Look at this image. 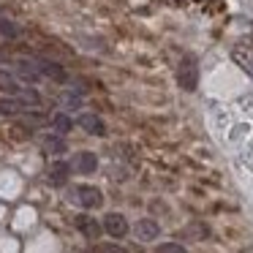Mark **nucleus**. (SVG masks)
<instances>
[{
	"instance_id": "nucleus-1",
	"label": "nucleus",
	"mask_w": 253,
	"mask_h": 253,
	"mask_svg": "<svg viewBox=\"0 0 253 253\" xmlns=\"http://www.w3.org/2000/svg\"><path fill=\"white\" fill-rule=\"evenodd\" d=\"M177 82L182 90H196L199 87V68L193 57H182L180 66H177Z\"/></svg>"
},
{
	"instance_id": "nucleus-2",
	"label": "nucleus",
	"mask_w": 253,
	"mask_h": 253,
	"mask_svg": "<svg viewBox=\"0 0 253 253\" xmlns=\"http://www.w3.org/2000/svg\"><path fill=\"white\" fill-rule=\"evenodd\" d=\"M71 196H74V202L77 204H82V207H101V202H104V193L98 191V188H93V185H77L71 191Z\"/></svg>"
},
{
	"instance_id": "nucleus-3",
	"label": "nucleus",
	"mask_w": 253,
	"mask_h": 253,
	"mask_svg": "<svg viewBox=\"0 0 253 253\" xmlns=\"http://www.w3.org/2000/svg\"><path fill=\"white\" fill-rule=\"evenodd\" d=\"M104 229H106V234H112V237H126L128 234V220L123 218L120 212H109L104 218Z\"/></svg>"
},
{
	"instance_id": "nucleus-4",
	"label": "nucleus",
	"mask_w": 253,
	"mask_h": 253,
	"mask_svg": "<svg viewBox=\"0 0 253 253\" xmlns=\"http://www.w3.org/2000/svg\"><path fill=\"white\" fill-rule=\"evenodd\" d=\"M231 57H234V63L242 71L253 77V46H242V44L234 46V49H231Z\"/></svg>"
},
{
	"instance_id": "nucleus-5",
	"label": "nucleus",
	"mask_w": 253,
	"mask_h": 253,
	"mask_svg": "<svg viewBox=\"0 0 253 253\" xmlns=\"http://www.w3.org/2000/svg\"><path fill=\"white\" fill-rule=\"evenodd\" d=\"M158 223H155V220H150V218H142L136 223V237L139 240H155V237H158Z\"/></svg>"
},
{
	"instance_id": "nucleus-6",
	"label": "nucleus",
	"mask_w": 253,
	"mask_h": 253,
	"mask_svg": "<svg viewBox=\"0 0 253 253\" xmlns=\"http://www.w3.org/2000/svg\"><path fill=\"white\" fill-rule=\"evenodd\" d=\"M95 166H98V161H95L93 153H79L77 161H74V169L82 171V174H90V171H95Z\"/></svg>"
},
{
	"instance_id": "nucleus-7",
	"label": "nucleus",
	"mask_w": 253,
	"mask_h": 253,
	"mask_svg": "<svg viewBox=\"0 0 253 253\" xmlns=\"http://www.w3.org/2000/svg\"><path fill=\"white\" fill-rule=\"evenodd\" d=\"M79 126H82L87 133H95V136L104 133V123H101L95 115H82V117H79Z\"/></svg>"
},
{
	"instance_id": "nucleus-8",
	"label": "nucleus",
	"mask_w": 253,
	"mask_h": 253,
	"mask_svg": "<svg viewBox=\"0 0 253 253\" xmlns=\"http://www.w3.org/2000/svg\"><path fill=\"white\" fill-rule=\"evenodd\" d=\"M77 226H79V231H84V234L90 237V240H95V237L101 234V226L95 223L93 218H87V215H79V218H77Z\"/></svg>"
},
{
	"instance_id": "nucleus-9",
	"label": "nucleus",
	"mask_w": 253,
	"mask_h": 253,
	"mask_svg": "<svg viewBox=\"0 0 253 253\" xmlns=\"http://www.w3.org/2000/svg\"><path fill=\"white\" fill-rule=\"evenodd\" d=\"M39 71L41 74H46V77H52V79H57V82H63L66 79V71H63L57 63H46V60H39Z\"/></svg>"
},
{
	"instance_id": "nucleus-10",
	"label": "nucleus",
	"mask_w": 253,
	"mask_h": 253,
	"mask_svg": "<svg viewBox=\"0 0 253 253\" xmlns=\"http://www.w3.org/2000/svg\"><path fill=\"white\" fill-rule=\"evenodd\" d=\"M0 90H3V93H11V95L22 93V87L17 84V79H14L11 74H6V71H0Z\"/></svg>"
},
{
	"instance_id": "nucleus-11",
	"label": "nucleus",
	"mask_w": 253,
	"mask_h": 253,
	"mask_svg": "<svg viewBox=\"0 0 253 253\" xmlns=\"http://www.w3.org/2000/svg\"><path fill=\"white\" fill-rule=\"evenodd\" d=\"M66 177H68V166L63 164V161L52 164V169H49V180L55 182V185H63V182H66Z\"/></svg>"
},
{
	"instance_id": "nucleus-12",
	"label": "nucleus",
	"mask_w": 253,
	"mask_h": 253,
	"mask_svg": "<svg viewBox=\"0 0 253 253\" xmlns=\"http://www.w3.org/2000/svg\"><path fill=\"white\" fill-rule=\"evenodd\" d=\"M44 150H46V153L60 155V153H66V142H63V139H57V136H46L44 139Z\"/></svg>"
},
{
	"instance_id": "nucleus-13",
	"label": "nucleus",
	"mask_w": 253,
	"mask_h": 253,
	"mask_svg": "<svg viewBox=\"0 0 253 253\" xmlns=\"http://www.w3.org/2000/svg\"><path fill=\"white\" fill-rule=\"evenodd\" d=\"M17 68H19V74H22V77H28V79H39V66L33 68V63H28V60H19L17 63Z\"/></svg>"
},
{
	"instance_id": "nucleus-14",
	"label": "nucleus",
	"mask_w": 253,
	"mask_h": 253,
	"mask_svg": "<svg viewBox=\"0 0 253 253\" xmlns=\"http://www.w3.org/2000/svg\"><path fill=\"white\" fill-rule=\"evenodd\" d=\"M155 253H188V251L182 245H177V242H166V245L155 248Z\"/></svg>"
},
{
	"instance_id": "nucleus-15",
	"label": "nucleus",
	"mask_w": 253,
	"mask_h": 253,
	"mask_svg": "<svg viewBox=\"0 0 253 253\" xmlns=\"http://www.w3.org/2000/svg\"><path fill=\"white\" fill-rule=\"evenodd\" d=\"M52 123H55V128H57V131H60V133H66L68 128H71V120H68L66 115H57V117H55V120H52Z\"/></svg>"
},
{
	"instance_id": "nucleus-16",
	"label": "nucleus",
	"mask_w": 253,
	"mask_h": 253,
	"mask_svg": "<svg viewBox=\"0 0 253 253\" xmlns=\"http://www.w3.org/2000/svg\"><path fill=\"white\" fill-rule=\"evenodd\" d=\"M22 109V104L19 101H0V112H8V115H14V112Z\"/></svg>"
},
{
	"instance_id": "nucleus-17",
	"label": "nucleus",
	"mask_w": 253,
	"mask_h": 253,
	"mask_svg": "<svg viewBox=\"0 0 253 253\" xmlns=\"http://www.w3.org/2000/svg\"><path fill=\"white\" fill-rule=\"evenodd\" d=\"M0 30H3L6 36H11V39L17 36V28H14V25L8 22V19H3V17H0Z\"/></svg>"
},
{
	"instance_id": "nucleus-18",
	"label": "nucleus",
	"mask_w": 253,
	"mask_h": 253,
	"mask_svg": "<svg viewBox=\"0 0 253 253\" xmlns=\"http://www.w3.org/2000/svg\"><path fill=\"white\" fill-rule=\"evenodd\" d=\"M98 253H128V251L123 245H101Z\"/></svg>"
},
{
	"instance_id": "nucleus-19",
	"label": "nucleus",
	"mask_w": 253,
	"mask_h": 253,
	"mask_svg": "<svg viewBox=\"0 0 253 253\" xmlns=\"http://www.w3.org/2000/svg\"><path fill=\"white\" fill-rule=\"evenodd\" d=\"M251 30H253V28H251Z\"/></svg>"
}]
</instances>
